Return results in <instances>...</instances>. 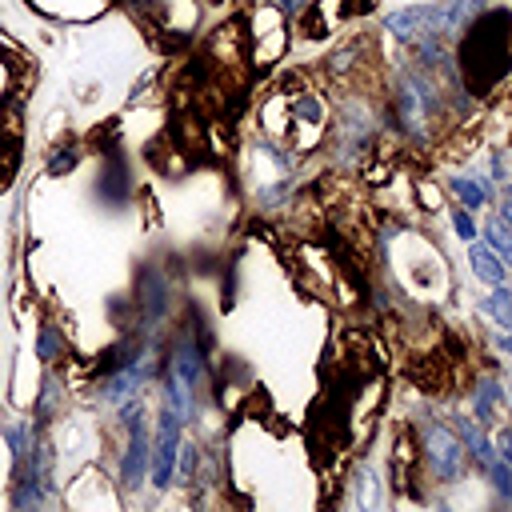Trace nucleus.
<instances>
[{
  "label": "nucleus",
  "instance_id": "obj_2",
  "mask_svg": "<svg viewBox=\"0 0 512 512\" xmlns=\"http://www.w3.org/2000/svg\"><path fill=\"white\" fill-rule=\"evenodd\" d=\"M184 440V420L172 404H160L152 412V456H148V484L152 488H172L176 476V452Z\"/></svg>",
  "mask_w": 512,
  "mask_h": 512
},
{
  "label": "nucleus",
  "instance_id": "obj_4",
  "mask_svg": "<svg viewBox=\"0 0 512 512\" xmlns=\"http://www.w3.org/2000/svg\"><path fill=\"white\" fill-rule=\"evenodd\" d=\"M420 464L428 468V476L432 480H440V484H448V480H456L460 476V468H464V440L456 436V428H448V424H424L420 428Z\"/></svg>",
  "mask_w": 512,
  "mask_h": 512
},
{
  "label": "nucleus",
  "instance_id": "obj_1",
  "mask_svg": "<svg viewBox=\"0 0 512 512\" xmlns=\"http://www.w3.org/2000/svg\"><path fill=\"white\" fill-rule=\"evenodd\" d=\"M244 40H248L252 68H276L288 56V44H292V20L272 0H256V8L248 12Z\"/></svg>",
  "mask_w": 512,
  "mask_h": 512
},
{
  "label": "nucleus",
  "instance_id": "obj_5",
  "mask_svg": "<svg viewBox=\"0 0 512 512\" xmlns=\"http://www.w3.org/2000/svg\"><path fill=\"white\" fill-rule=\"evenodd\" d=\"M32 356H36L40 368H56V364L68 360V336H64V324L60 320H36Z\"/></svg>",
  "mask_w": 512,
  "mask_h": 512
},
{
  "label": "nucleus",
  "instance_id": "obj_10",
  "mask_svg": "<svg viewBox=\"0 0 512 512\" xmlns=\"http://www.w3.org/2000/svg\"><path fill=\"white\" fill-rule=\"evenodd\" d=\"M76 164H80V148H76V144H56V148L48 152L44 172H48V176H68V172H76Z\"/></svg>",
  "mask_w": 512,
  "mask_h": 512
},
{
  "label": "nucleus",
  "instance_id": "obj_12",
  "mask_svg": "<svg viewBox=\"0 0 512 512\" xmlns=\"http://www.w3.org/2000/svg\"><path fill=\"white\" fill-rule=\"evenodd\" d=\"M480 236H484V240H488V244L500 252V260H504V264H512V228H508L500 216H496V220H488Z\"/></svg>",
  "mask_w": 512,
  "mask_h": 512
},
{
  "label": "nucleus",
  "instance_id": "obj_14",
  "mask_svg": "<svg viewBox=\"0 0 512 512\" xmlns=\"http://www.w3.org/2000/svg\"><path fill=\"white\" fill-rule=\"evenodd\" d=\"M492 444H496V452H500V460H508V464H512V428H500Z\"/></svg>",
  "mask_w": 512,
  "mask_h": 512
},
{
  "label": "nucleus",
  "instance_id": "obj_19",
  "mask_svg": "<svg viewBox=\"0 0 512 512\" xmlns=\"http://www.w3.org/2000/svg\"><path fill=\"white\" fill-rule=\"evenodd\" d=\"M508 404H512V392H508Z\"/></svg>",
  "mask_w": 512,
  "mask_h": 512
},
{
  "label": "nucleus",
  "instance_id": "obj_6",
  "mask_svg": "<svg viewBox=\"0 0 512 512\" xmlns=\"http://www.w3.org/2000/svg\"><path fill=\"white\" fill-rule=\"evenodd\" d=\"M468 268H472V276L484 280V284H504V276H508V264L500 260V252H496L484 236L468 240Z\"/></svg>",
  "mask_w": 512,
  "mask_h": 512
},
{
  "label": "nucleus",
  "instance_id": "obj_13",
  "mask_svg": "<svg viewBox=\"0 0 512 512\" xmlns=\"http://www.w3.org/2000/svg\"><path fill=\"white\" fill-rule=\"evenodd\" d=\"M448 224H452V232H456V236H460V240H464V244H468V240H476V236H480V228H476V224H472V212H468V208H464V204H456V208H452V212H448Z\"/></svg>",
  "mask_w": 512,
  "mask_h": 512
},
{
  "label": "nucleus",
  "instance_id": "obj_3",
  "mask_svg": "<svg viewBox=\"0 0 512 512\" xmlns=\"http://www.w3.org/2000/svg\"><path fill=\"white\" fill-rule=\"evenodd\" d=\"M380 28L388 36H396L400 44H420V40H432V36H444L452 28V0H440V4H408V8H396L380 20Z\"/></svg>",
  "mask_w": 512,
  "mask_h": 512
},
{
  "label": "nucleus",
  "instance_id": "obj_16",
  "mask_svg": "<svg viewBox=\"0 0 512 512\" xmlns=\"http://www.w3.org/2000/svg\"><path fill=\"white\" fill-rule=\"evenodd\" d=\"M500 220L512 228V184H504V192H500Z\"/></svg>",
  "mask_w": 512,
  "mask_h": 512
},
{
  "label": "nucleus",
  "instance_id": "obj_15",
  "mask_svg": "<svg viewBox=\"0 0 512 512\" xmlns=\"http://www.w3.org/2000/svg\"><path fill=\"white\" fill-rule=\"evenodd\" d=\"M272 4H276V8H280L288 20H296V16H300V12H304L312 0H272Z\"/></svg>",
  "mask_w": 512,
  "mask_h": 512
},
{
  "label": "nucleus",
  "instance_id": "obj_8",
  "mask_svg": "<svg viewBox=\"0 0 512 512\" xmlns=\"http://www.w3.org/2000/svg\"><path fill=\"white\" fill-rule=\"evenodd\" d=\"M480 312H484V316H492L500 328H512V288L492 284V292L480 300Z\"/></svg>",
  "mask_w": 512,
  "mask_h": 512
},
{
  "label": "nucleus",
  "instance_id": "obj_18",
  "mask_svg": "<svg viewBox=\"0 0 512 512\" xmlns=\"http://www.w3.org/2000/svg\"><path fill=\"white\" fill-rule=\"evenodd\" d=\"M128 4H152V0H128Z\"/></svg>",
  "mask_w": 512,
  "mask_h": 512
},
{
  "label": "nucleus",
  "instance_id": "obj_9",
  "mask_svg": "<svg viewBox=\"0 0 512 512\" xmlns=\"http://www.w3.org/2000/svg\"><path fill=\"white\" fill-rule=\"evenodd\" d=\"M196 472H200V444L184 436V440H180V452H176V476H172V484H184V488H192Z\"/></svg>",
  "mask_w": 512,
  "mask_h": 512
},
{
  "label": "nucleus",
  "instance_id": "obj_20",
  "mask_svg": "<svg viewBox=\"0 0 512 512\" xmlns=\"http://www.w3.org/2000/svg\"><path fill=\"white\" fill-rule=\"evenodd\" d=\"M508 168H512V160H508Z\"/></svg>",
  "mask_w": 512,
  "mask_h": 512
},
{
  "label": "nucleus",
  "instance_id": "obj_11",
  "mask_svg": "<svg viewBox=\"0 0 512 512\" xmlns=\"http://www.w3.org/2000/svg\"><path fill=\"white\" fill-rule=\"evenodd\" d=\"M500 396H504V388H500L492 376H484L480 388H476V420H480V424H488V420L496 416V400H500Z\"/></svg>",
  "mask_w": 512,
  "mask_h": 512
},
{
  "label": "nucleus",
  "instance_id": "obj_7",
  "mask_svg": "<svg viewBox=\"0 0 512 512\" xmlns=\"http://www.w3.org/2000/svg\"><path fill=\"white\" fill-rule=\"evenodd\" d=\"M448 196L456 204H464L468 212H476L492 200V184L484 176H448Z\"/></svg>",
  "mask_w": 512,
  "mask_h": 512
},
{
  "label": "nucleus",
  "instance_id": "obj_17",
  "mask_svg": "<svg viewBox=\"0 0 512 512\" xmlns=\"http://www.w3.org/2000/svg\"><path fill=\"white\" fill-rule=\"evenodd\" d=\"M500 352H512V328L500 336Z\"/></svg>",
  "mask_w": 512,
  "mask_h": 512
}]
</instances>
